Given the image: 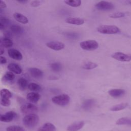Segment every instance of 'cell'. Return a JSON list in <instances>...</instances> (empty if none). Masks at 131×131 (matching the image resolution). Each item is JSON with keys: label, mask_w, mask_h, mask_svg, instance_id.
Returning a JSON list of instances; mask_svg holds the SVG:
<instances>
[{"label": "cell", "mask_w": 131, "mask_h": 131, "mask_svg": "<svg viewBox=\"0 0 131 131\" xmlns=\"http://www.w3.org/2000/svg\"><path fill=\"white\" fill-rule=\"evenodd\" d=\"M95 8L101 11H109L113 9L115 7L114 4L107 1H100L95 5Z\"/></svg>", "instance_id": "cell-6"}, {"label": "cell", "mask_w": 131, "mask_h": 131, "mask_svg": "<svg viewBox=\"0 0 131 131\" xmlns=\"http://www.w3.org/2000/svg\"><path fill=\"white\" fill-rule=\"evenodd\" d=\"M28 88L30 91H32V92L37 93V92H39L41 90L40 86L39 84L36 83H33V82H31L28 84Z\"/></svg>", "instance_id": "cell-24"}, {"label": "cell", "mask_w": 131, "mask_h": 131, "mask_svg": "<svg viewBox=\"0 0 131 131\" xmlns=\"http://www.w3.org/2000/svg\"><path fill=\"white\" fill-rule=\"evenodd\" d=\"M29 72L30 75L34 78L38 79L43 76V72L37 68H31L29 69Z\"/></svg>", "instance_id": "cell-14"}, {"label": "cell", "mask_w": 131, "mask_h": 131, "mask_svg": "<svg viewBox=\"0 0 131 131\" xmlns=\"http://www.w3.org/2000/svg\"><path fill=\"white\" fill-rule=\"evenodd\" d=\"M4 28V25L0 22V30H2V29H3Z\"/></svg>", "instance_id": "cell-39"}, {"label": "cell", "mask_w": 131, "mask_h": 131, "mask_svg": "<svg viewBox=\"0 0 131 131\" xmlns=\"http://www.w3.org/2000/svg\"><path fill=\"white\" fill-rule=\"evenodd\" d=\"M108 93L112 97L119 98L123 96L125 94V91L121 89H114L110 90Z\"/></svg>", "instance_id": "cell-12"}, {"label": "cell", "mask_w": 131, "mask_h": 131, "mask_svg": "<svg viewBox=\"0 0 131 131\" xmlns=\"http://www.w3.org/2000/svg\"><path fill=\"white\" fill-rule=\"evenodd\" d=\"M117 125H131V118L122 117L119 118L116 122Z\"/></svg>", "instance_id": "cell-21"}, {"label": "cell", "mask_w": 131, "mask_h": 131, "mask_svg": "<svg viewBox=\"0 0 131 131\" xmlns=\"http://www.w3.org/2000/svg\"><path fill=\"white\" fill-rule=\"evenodd\" d=\"M17 84L19 89L21 90H24L28 87V81L24 78H20L17 80Z\"/></svg>", "instance_id": "cell-23"}, {"label": "cell", "mask_w": 131, "mask_h": 131, "mask_svg": "<svg viewBox=\"0 0 131 131\" xmlns=\"http://www.w3.org/2000/svg\"><path fill=\"white\" fill-rule=\"evenodd\" d=\"M96 103V101L93 99H88L84 100L81 105L83 110L85 111H89L92 109Z\"/></svg>", "instance_id": "cell-13"}, {"label": "cell", "mask_w": 131, "mask_h": 131, "mask_svg": "<svg viewBox=\"0 0 131 131\" xmlns=\"http://www.w3.org/2000/svg\"><path fill=\"white\" fill-rule=\"evenodd\" d=\"M0 7L2 8H5L7 7V5L4 1L0 0Z\"/></svg>", "instance_id": "cell-37"}, {"label": "cell", "mask_w": 131, "mask_h": 131, "mask_svg": "<svg viewBox=\"0 0 131 131\" xmlns=\"http://www.w3.org/2000/svg\"><path fill=\"white\" fill-rule=\"evenodd\" d=\"M8 54L10 57L16 60H21L23 59V55L21 52L15 49H9Z\"/></svg>", "instance_id": "cell-10"}, {"label": "cell", "mask_w": 131, "mask_h": 131, "mask_svg": "<svg viewBox=\"0 0 131 131\" xmlns=\"http://www.w3.org/2000/svg\"><path fill=\"white\" fill-rule=\"evenodd\" d=\"M0 47H3V45H2V40L0 39Z\"/></svg>", "instance_id": "cell-40"}, {"label": "cell", "mask_w": 131, "mask_h": 131, "mask_svg": "<svg viewBox=\"0 0 131 131\" xmlns=\"http://www.w3.org/2000/svg\"><path fill=\"white\" fill-rule=\"evenodd\" d=\"M17 114L13 111H9L5 114H0V121L9 122L16 117Z\"/></svg>", "instance_id": "cell-8"}, {"label": "cell", "mask_w": 131, "mask_h": 131, "mask_svg": "<svg viewBox=\"0 0 131 131\" xmlns=\"http://www.w3.org/2000/svg\"><path fill=\"white\" fill-rule=\"evenodd\" d=\"M6 131H26V130L21 126L12 125L7 127Z\"/></svg>", "instance_id": "cell-31"}, {"label": "cell", "mask_w": 131, "mask_h": 131, "mask_svg": "<svg viewBox=\"0 0 131 131\" xmlns=\"http://www.w3.org/2000/svg\"><path fill=\"white\" fill-rule=\"evenodd\" d=\"M13 17L17 21L23 24H28L29 22V19H28V18L26 16L20 13H14L13 14Z\"/></svg>", "instance_id": "cell-16"}, {"label": "cell", "mask_w": 131, "mask_h": 131, "mask_svg": "<svg viewBox=\"0 0 131 131\" xmlns=\"http://www.w3.org/2000/svg\"><path fill=\"white\" fill-rule=\"evenodd\" d=\"M0 103L1 104L4 106H8L11 104V101L10 100V99H8L1 98Z\"/></svg>", "instance_id": "cell-34"}, {"label": "cell", "mask_w": 131, "mask_h": 131, "mask_svg": "<svg viewBox=\"0 0 131 131\" xmlns=\"http://www.w3.org/2000/svg\"><path fill=\"white\" fill-rule=\"evenodd\" d=\"M97 66L98 65L96 63H94L91 61H88L85 62L82 65V68L85 70H92L96 68Z\"/></svg>", "instance_id": "cell-26"}, {"label": "cell", "mask_w": 131, "mask_h": 131, "mask_svg": "<svg viewBox=\"0 0 131 131\" xmlns=\"http://www.w3.org/2000/svg\"><path fill=\"white\" fill-rule=\"evenodd\" d=\"M37 131H56V127L53 124L47 122L40 127Z\"/></svg>", "instance_id": "cell-19"}, {"label": "cell", "mask_w": 131, "mask_h": 131, "mask_svg": "<svg viewBox=\"0 0 131 131\" xmlns=\"http://www.w3.org/2000/svg\"><path fill=\"white\" fill-rule=\"evenodd\" d=\"M84 122L83 121L74 122L70 125L67 128V131H78L83 127Z\"/></svg>", "instance_id": "cell-11"}, {"label": "cell", "mask_w": 131, "mask_h": 131, "mask_svg": "<svg viewBox=\"0 0 131 131\" xmlns=\"http://www.w3.org/2000/svg\"><path fill=\"white\" fill-rule=\"evenodd\" d=\"M40 95L36 92H30L26 96L27 99L32 103H35L38 101L40 99Z\"/></svg>", "instance_id": "cell-15"}, {"label": "cell", "mask_w": 131, "mask_h": 131, "mask_svg": "<svg viewBox=\"0 0 131 131\" xmlns=\"http://www.w3.org/2000/svg\"><path fill=\"white\" fill-rule=\"evenodd\" d=\"M4 52H5V50L4 48L0 47V56L1 55H3L4 53Z\"/></svg>", "instance_id": "cell-38"}, {"label": "cell", "mask_w": 131, "mask_h": 131, "mask_svg": "<svg viewBox=\"0 0 131 131\" xmlns=\"http://www.w3.org/2000/svg\"><path fill=\"white\" fill-rule=\"evenodd\" d=\"M40 4V2L39 1H33L31 2L30 3V5L32 7H37Z\"/></svg>", "instance_id": "cell-35"}, {"label": "cell", "mask_w": 131, "mask_h": 131, "mask_svg": "<svg viewBox=\"0 0 131 131\" xmlns=\"http://www.w3.org/2000/svg\"><path fill=\"white\" fill-rule=\"evenodd\" d=\"M66 36L70 39H77L79 37V35L77 32H68L64 33Z\"/></svg>", "instance_id": "cell-29"}, {"label": "cell", "mask_w": 131, "mask_h": 131, "mask_svg": "<svg viewBox=\"0 0 131 131\" xmlns=\"http://www.w3.org/2000/svg\"><path fill=\"white\" fill-rule=\"evenodd\" d=\"M39 118L36 114L26 115L23 119V124L27 127L32 128L35 127L39 122Z\"/></svg>", "instance_id": "cell-1"}, {"label": "cell", "mask_w": 131, "mask_h": 131, "mask_svg": "<svg viewBox=\"0 0 131 131\" xmlns=\"http://www.w3.org/2000/svg\"><path fill=\"white\" fill-rule=\"evenodd\" d=\"M7 69L9 71L16 74H20L22 73L21 68L17 64L14 63H10L7 66Z\"/></svg>", "instance_id": "cell-17"}, {"label": "cell", "mask_w": 131, "mask_h": 131, "mask_svg": "<svg viewBox=\"0 0 131 131\" xmlns=\"http://www.w3.org/2000/svg\"><path fill=\"white\" fill-rule=\"evenodd\" d=\"M7 61L5 57L0 56V64H5L7 63Z\"/></svg>", "instance_id": "cell-36"}, {"label": "cell", "mask_w": 131, "mask_h": 131, "mask_svg": "<svg viewBox=\"0 0 131 131\" xmlns=\"http://www.w3.org/2000/svg\"><path fill=\"white\" fill-rule=\"evenodd\" d=\"M2 41L3 47L9 48L12 47L13 45V42L10 38L5 37L3 39V40H2Z\"/></svg>", "instance_id": "cell-30"}, {"label": "cell", "mask_w": 131, "mask_h": 131, "mask_svg": "<svg viewBox=\"0 0 131 131\" xmlns=\"http://www.w3.org/2000/svg\"><path fill=\"white\" fill-rule=\"evenodd\" d=\"M15 77V76L12 72L10 71H8L4 75L3 77V79H4L5 81H10L13 80Z\"/></svg>", "instance_id": "cell-28"}, {"label": "cell", "mask_w": 131, "mask_h": 131, "mask_svg": "<svg viewBox=\"0 0 131 131\" xmlns=\"http://www.w3.org/2000/svg\"><path fill=\"white\" fill-rule=\"evenodd\" d=\"M128 105V104L126 102L125 103H121L120 104H118L116 105H115L111 107L110 108V110L111 111L113 112H117V111H119L125 109L126 107H127Z\"/></svg>", "instance_id": "cell-20"}, {"label": "cell", "mask_w": 131, "mask_h": 131, "mask_svg": "<svg viewBox=\"0 0 131 131\" xmlns=\"http://www.w3.org/2000/svg\"><path fill=\"white\" fill-rule=\"evenodd\" d=\"M66 22L76 25H81L84 23V20L79 17H68L66 18Z\"/></svg>", "instance_id": "cell-18"}, {"label": "cell", "mask_w": 131, "mask_h": 131, "mask_svg": "<svg viewBox=\"0 0 131 131\" xmlns=\"http://www.w3.org/2000/svg\"><path fill=\"white\" fill-rule=\"evenodd\" d=\"M126 15V13L122 12H115L113 14H111L109 15V17L112 18H118L123 17Z\"/></svg>", "instance_id": "cell-32"}, {"label": "cell", "mask_w": 131, "mask_h": 131, "mask_svg": "<svg viewBox=\"0 0 131 131\" xmlns=\"http://www.w3.org/2000/svg\"><path fill=\"white\" fill-rule=\"evenodd\" d=\"M10 29H11L12 32H13V33H15V34H19L21 31V28L20 26L16 25L11 26Z\"/></svg>", "instance_id": "cell-33"}, {"label": "cell", "mask_w": 131, "mask_h": 131, "mask_svg": "<svg viewBox=\"0 0 131 131\" xmlns=\"http://www.w3.org/2000/svg\"><path fill=\"white\" fill-rule=\"evenodd\" d=\"M111 56L113 58L122 62H128L131 60L130 54H126L120 52H117L114 53Z\"/></svg>", "instance_id": "cell-7"}, {"label": "cell", "mask_w": 131, "mask_h": 131, "mask_svg": "<svg viewBox=\"0 0 131 131\" xmlns=\"http://www.w3.org/2000/svg\"><path fill=\"white\" fill-rule=\"evenodd\" d=\"M50 68L51 70L55 72H59L62 69V65L60 63L56 62L51 64Z\"/></svg>", "instance_id": "cell-27"}, {"label": "cell", "mask_w": 131, "mask_h": 131, "mask_svg": "<svg viewBox=\"0 0 131 131\" xmlns=\"http://www.w3.org/2000/svg\"><path fill=\"white\" fill-rule=\"evenodd\" d=\"M46 46L49 48L55 51H60L64 48V44L63 43L57 41L48 42L46 43Z\"/></svg>", "instance_id": "cell-9"}, {"label": "cell", "mask_w": 131, "mask_h": 131, "mask_svg": "<svg viewBox=\"0 0 131 131\" xmlns=\"http://www.w3.org/2000/svg\"><path fill=\"white\" fill-rule=\"evenodd\" d=\"M80 46L84 50L93 51L98 48L99 44L95 40H87L81 42Z\"/></svg>", "instance_id": "cell-4"}, {"label": "cell", "mask_w": 131, "mask_h": 131, "mask_svg": "<svg viewBox=\"0 0 131 131\" xmlns=\"http://www.w3.org/2000/svg\"><path fill=\"white\" fill-rule=\"evenodd\" d=\"M0 96L1 98L10 99L12 97V93L7 89H3L0 91Z\"/></svg>", "instance_id": "cell-22"}, {"label": "cell", "mask_w": 131, "mask_h": 131, "mask_svg": "<svg viewBox=\"0 0 131 131\" xmlns=\"http://www.w3.org/2000/svg\"><path fill=\"white\" fill-rule=\"evenodd\" d=\"M20 111L25 114L29 115L35 114L37 111V107L32 103H26L23 104L20 108Z\"/></svg>", "instance_id": "cell-5"}, {"label": "cell", "mask_w": 131, "mask_h": 131, "mask_svg": "<svg viewBox=\"0 0 131 131\" xmlns=\"http://www.w3.org/2000/svg\"><path fill=\"white\" fill-rule=\"evenodd\" d=\"M97 30L98 32L104 34H115L120 32L119 28L114 25H100Z\"/></svg>", "instance_id": "cell-2"}, {"label": "cell", "mask_w": 131, "mask_h": 131, "mask_svg": "<svg viewBox=\"0 0 131 131\" xmlns=\"http://www.w3.org/2000/svg\"><path fill=\"white\" fill-rule=\"evenodd\" d=\"M64 2L68 5L73 7H78L81 5L80 0H66Z\"/></svg>", "instance_id": "cell-25"}, {"label": "cell", "mask_w": 131, "mask_h": 131, "mask_svg": "<svg viewBox=\"0 0 131 131\" xmlns=\"http://www.w3.org/2000/svg\"><path fill=\"white\" fill-rule=\"evenodd\" d=\"M70 100V96L66 94L55 96L52 98V101L53 103L60 106L67 105L69 103Z\"/></svg>", "instance_id": "cell-3"}]
</instances>
